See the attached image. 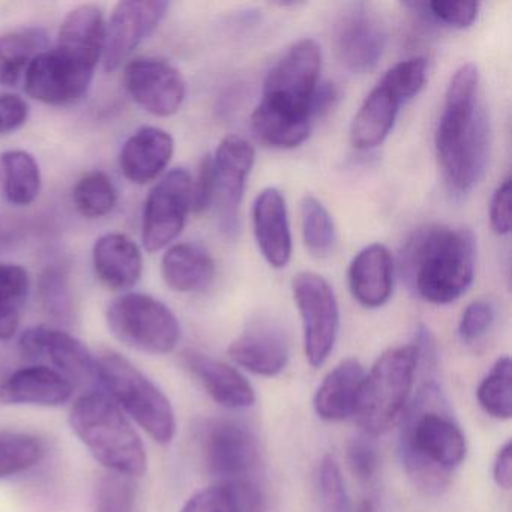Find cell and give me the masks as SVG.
Instances as JSON below:
<instances>
[{
    "mask_svg": "<svg viewBox=\"0 0 512 512\" xmlns=\"http://www.w3.org/2000/svg\"><path fill=\"white\" fill-rule=\"evenodd\" d=\"M49 47L43 29L28 28L0 37V86L11 88L25 76L29 65Z\"/></svg>",
    "mask_w": 512,
    "mask_h": 512,
    "instance_id": "29",
    "label": "cell"
},
{
    "mask_svg": "<svg viewBox=\"0 0 512 512\" xmlns=\"http://www.w3.org/2000/svg\"><path fill=\"white\" fill-rule=\"evenodd\" d=\"M476 397L487 415L496 419L511 418L512 364L509 356H502L494 362L490 373L479 383Z\"/></svg>",
    "mask_w": 512,
    "mask_h": 512,
    "instance_id": "34",
    "label": "cell"
},
{
    "mask_svg": "<svg viewBox=\"0 0 512 512\" xmlns=\"http://www.w3.org/2000/svg\"><path fill=\"white\" fill-rule=\"evenodd\" d=\"M200 454L211 475L242 478L259 463V443L245 425L230 419H208L200 428Z\"/></svg>",
    "mask_w": 512,
    "mask_h": 512,
    "instance_id": "12",
    "label": "cell"
},
{
    "mask_svg": "<svg viewBox=\"0 0 512 512\" xmlns=\"http://www.w3.org/2000/svg\"><path fill=\"white\" fill-rule=\"evenodd\" d=\"M181 512H226L223 487L215 485L197 491L187 500Z\"/></svg>",
    "mask_w": 512,
    "mask_h": 512,
    "instance_id": "47",
    "label": "cell"
},
{
    "mask_svg": "<svg viewBox=\"0 0 512 512\" xmlns=\"http://www.w3.org/2000/svg\"><path fill=\"white\" fill-rule=\"evenodd\" d=\"M94 73V70L49 49L29 65L25 74V89L41 103L70 106L88 94Z\"/></svg>",
    "mask_w": 512,
    "mask_h": 512,
    "instance_id": "16",
    "label": "cell"
},
{
    "mask_svg": "<svg viewBox=\"0 0 512 512\" xmlns=\"http://www.w3.org/2000/svg\"><path fill=\"white\" fill-rule=\"evenodd\" d=\"M46 455L40 437L17 431H0V479L11 478L37 466Z\"/></svg>",
    "mask_w": 512,
    "mask_h": 512,
    "instance_id": "33",
    "label": "cell"
},
{
    "mask_svg": "<svg viewBox=\"0 0 512 512\" xmlns=\"http://www.w3.org/2000/svg\"><path fill=\"white\" fill-rule=\"evenodd\" d=\"M70 425L92 457L110 473L142 478L148 455L130 419L106 395L89 392L71 407Z\"/></svg>",
    "mask_w": 512,
    "mask_h": 512,
    "instance_id": "5",
    "label": "cell"
},
{
    "mask_svg": "<svg viewBox=\"0 0 512 512\" xmlns=\"http://www.w3.org/2000/svg\"><path fill=\"white\" fill-rule=\"evenodd\" d=\"M229 356L257 376H278L289 362V338L277 323L259 320L232 341Z\"/></svg>",
    "mask_w": 512,
    "mask_h": 512,
    "instance_id": "18",
    "label": "cell"
},
{
    "mask_svg": "<svg viewBox=\"0 0 512 512\" xmlns=\"http://www.w3.org/2000/svg\"><path fill=\"white\" fill-rule=\"evenodd\" d=\"M320 505L325 512H350V500L340 466L332 455H325L317 472Z\"/></svg>",
    "mask_w": 512,
    "mask_h": 512,
    "instance_id": "37",
    "label": "cell"
},
{
    "mask_svg": "<svg viewBox=\"0 0 512 512\" xmlns=\"http://www.w3.org/2000/svg\"><path fill=\"white\" fill-rule=\"evenodd\" d=\"M365 370L355 358L341 361L320 383L314 395V410L325 421H343L355 415L365 380Z\"/></svg>",
    "mask_w": 512,
    "mask_h": 512,
    "instance_id": "26",
    "label": "cell"
},
{
    "mask_svg": "<svg viewBox=\"0 0 512 512\" xmlns=\"http://www.w3.org/2000/svg\"><path fill=\"white\" fill-rule=\"evenodd\" d=\"M173 152L175 142L167 131L157 127H143L125 143L119 164L128 181L145 185L166 170Z\"/></svg>",
    "mask_w": 512,
    "mask_h": 512,
    "instance_id": "23",
    "label": "cell"
},
{
    "mask_svg": "<svg viewBox=\"0 0 512 512\" xmlns=\"http://www.w3.org/2000/svg\"><path fill=\"white\" fill-rule=\"evenodd\" d=\"M334 44L338 59L347 70L371 73L385 52V23L371 5H346L335 25Z\"/></svg>",
    "mask_w": 512,
    "mask_h": 512,
    "instance_id": "11",
    "label": "cell"
},
{
    "mask_svg": "<svg viewBox=\"0 0 512 512\" xmlns=\"http://www.w3.org/2000/svg\"><path fill=\"white\" fill-rule=\"evenodd\" d=\"M493 478L503 490H509L512 485V445L506 442L497 451L493 463Z\"/></svg>",
    "mask_w": 512,
    "mask_h": 512,
    "instance_id": "48",
    "label": "cell"
},
{
    "mask_svg": "<svg viewBox=\"0 0 512 512\" xmlns=\"http://www.w3.org/2000/svg\"><path fill=\"white\" fill-rule=\"evenodd\" d=\"M130 479L116 473L104 476L97 488V512H131L136 493Z\"/></svg>",
    "mask_w": 512,
    "mask_h": 512,
    "instance_id": "41",
    "label": "cell"
},
{
    "mask_svg": "<svg viewBox=\"0 0 512 512\" xmlns=\"http://www.w3.org/2000/svg\"><path fill=\"white\" fill-rule=\"evenodd\" d=\"M28 295V271L19 265L0 263V341L16 335Z\"/></svg>",
    "mask_w": 512,
    "mask_h": 512,
    "instance_id": "31",
    "label": "cell"
},
{
    "mask_svg": "<svg viewBox=\"0 0 512 512\" xmlns=\"http://www.w3.org/2000/svg\"><path fill=\"white\" fill-rule=\"evenodd\" d=\"M20 352L28 361L50 364L52 370L74 386H88L97 379V359L70 332L49 326L28 329L20 338Z\"/></svg>",
    "mask_w": 512,
    "mask_h": 512,
    "instance_id": "13",
    "label": "cell"
},
{
    "mask_svg": "<svg viewBox=\"0 0 512 512\" xmlns=\"http://www.w3.org/2000/svg\"><path fill=\"white\" fill-rule=\"evenodd\" d=\"M226 512H271L268 494L253 479H229L221 484Z\"/></svg>",
    "mask_w": 512,
    "mask_h": 512,
    "instance_id": "38",
    "label": "cell"
},
{
    "mask_svg": "<svg viewBox=\"0 0 512 512\" xmlns=\"http://www.w3.org/2000/svg\"><path fill=\"white\" fill-rule=\"evenodd\" d=\"M169 2L163 0H125L119 2L106 23L103 61L107 71H115L131 53L160 26Z\"/></svg>",
    "mask_w": 512,
    "mask_h": 512,
    "instance_id": "14",
    "label": "cell"
},
{
    "mask_svg": "<svg viewBox=\"0 0 512 512\" xmlns=\"http://www.w3.org/2000/svg\"><path fill=\"white\" fill-rule=\"evenodd\" d=\"M511 178H506L494 191L490 203L491 229L497 235L505 236L511 232Z\"/></svg>",
    "mask_w": 512,
    "mask_h": 512,
    "instance_id": "45",
    "label": "cell"
},
{
    "mask_svg": "<svg viewBox=\"0 0 512 512\" xmlns=\"http://www.w3.org/2000/svg\"><path fill=\"white\" fill-rule=\"evenodd\" d=\"M425 13L434 22L443 23L455 29H467L478 19L479 4L434 0V2H425Z\"/></svg>",
    "mask_w": 512,
    "mask_h": 512,
    "instance_id": "42",
    "label": "cell"
},
{
    "mask_svg": "<svg viewBox=\"0 0 512 512\" xmlns=\"http://www.w3.org/2000/svg\"><path fill=\"white\" fill-rule=\"evenodd\" d=\"M490 121L479 98V71L464 64L455 71L436 130V152L446 181L455 191L472 190L487 170Z\"/></svg>",
    "mask_w": 512,
    "mask_h": 512,
    "instance_id": "3",
    "label": "cell"
},
{
    "mask_svg": "<svg viewBox=\"0 0 512 512\" xmlns=\"http://www.w3.org/2000/svg\"><path fill=\"white\" fill-rule=\"evenodd\" d=\"M338 97L340 94L334 83H320L313 98L314 119L323 118L326 113L331 112L337 104Z\"/></svg>",
    "mask_w": 512,
    "mask_h": 512,
    "instance_id": "49",
    "label": "cell"
},
{
    "mask_svg": "<svg viewBox=\"0 0 512 512\" xmlns=\"http://www.w3.org/2000/svg\"><path fill=\"white\" fill-rule=\"evenodd\" d=\"M215 196V173L214 161L211 155H206L200 163L199 175L196 182H193V193H191V209L194 214H203L211 208Z\"/></svg>",
    "mask_w": 512,
    "mask_h": 512,
    "instance_id": "44",
    "label": "cell"
},
{
    "mask_svg": "<svg viewBox=\"0 0 512 512\" xmlns=\"http://www.w3.org/2000/svg\"><path fill=\"white\" fill-rule=\"evenodd\" d=\"M106 20L98 5L74 8L59 29L56 52L82 67L94 70L103 58Z\"/></svg>",
    "mask_w": 512,
    "mask_h": 512,
    "instance_id": "21",
    "label": "cell"
},
{
    "mask_svg": "<svg viewBox=\"0 0 512 512\" xmlns=\"http://www.w3.org/2000/svg\"><path fill=\"white\" fill-rule=\"evenodd\" d=\"M322 52L310 38L293 44L269 71L263 97L251 116L254 136L269 148L301 146L313 127V98L320 85Z\"/></svg>",
    "mask_w": 512,
    "mask_h": 512,
    "instance_id": "1",
    "label": "cell"
},
{
    "mask_svg": "<svg viewBox=\"0 0 512 512\" xmlns=\"http://www.w3.org/2000/svg\"><path fill=\"white\" fill-rule=\"evenodd\" d=\"M161 274L175 292H200L214 280L215 263L205 248L184 242L173 245L164 254Z\"/></svg>",
    "mask_w": 512,
    "mask_h": 512,
    "instance_id": "28",
    "label": "cell"
},
{
    "mask_svg": "<svg viewBox=\"0 0 512 512\" xmlns=\"http://www.w3.org/2000/svg\"><path fill=\"white\" fill-rule=\"evenodd\" d=\"M394 260L388 248L371 244L362 248L349 266V287L353 298L365 308H379L391 298Z\"/></svg>",
    "mask_w": 512,
    "mask_h": 512,
    "instance_id": "24",
    "label": "cell"
},
{
    "mask_svg": "<svg viewBox=\"0 0 512 512\" xmlns=\"http://www.w3.org/2000/svg\"><path fill=\"white\" fill-rule=\"evenodd\" d=\"M181 361L211 395L212 400L221 406L227 409H245L256 403L253 386L232 365L193 349L185 350Z\"/></svg>",
    "mask_w": 512,
    "mask_h": 512,
    "instance_id": "19",
    "label": "cell"
},
{
    "mask_svg": "<svg viewBox=\"0 0 512 512\" xmlns=\"http://www.w3.org/2000/svg\"><path fill=\"white\" fill-rule=\"evenodd\" d=\"M403 104H406L403 98L388 83L380 80L353 119L350 128L353 146L361 151H370L382 145L394 128Z\"/></svg>",
    "mask_w": 512,
    "mask_h": 512,
    "instance_id": "27",
    "label": "cell"
},
{
    "mask_svg": "<svg viewBox=\"0 0 512 512\" xmlns=\"http://www.w3.org/2000/svg\"><path fill=\"white\" fill-rule=\"evenodd\" d=\"M401 419L400 457L407 476L422 493L442 494L466 458L467 445L439 386L427 383Z\"/></svg>",
    "mask_w": 512,
    "mask_h": 512,
    "instance_id": "2",
    "label": "cell"
},
{
    "mask_svg": "<svg viewBox=\"0 0 512 512\" xmlns=\"http://www.w3.org/2000/svg\"><path fill=\"white\" fill-rule=\"evenodd\" d=\"M356 512H377L376 503L371 499H364L359 502Z\"/></svg>",
    "mask_w": 512,
    "mask_h": 512,
    "instance_id": "50",
    "label": "cell"
},
{
    "mask_svg": "<svg viewBox=\"0 0 512 512\" xmlns=\"http://www.w3.org/2000/svg\"><path fill=\"white\" fill-rule=\"evenodd\" d=\"M494 322V307L491 302L473 301L467 305L458 323V334L464 343L470 344L481 340Z\"/></svg>",
    "mask_w": 512,
    "mask_h": 512,
    "instance_id": "43",
    "label": "cell"
},
{
    "mask_svg": "<svg viewBox=\"0 0 512 512\" xmlns=\"http://www.w3.org/2000/svg\"><path fill=\"white\" fill-rule=\"evenodd\" d=\"M214 161L215 196L221 229L229 236L239 230V209L248 175L256 161L253 146L239 136H227L218 145Z\"/></svg>",
    "mask_w": 512,
    "mask_h": 512,
    "instance_id": "15",
    "label": "cell"
},
{
    "mask_svg": "<svg viewBox=\"0 0 512 512\" xmlns=\"http://www.w3.org/2000/svg\"><path fill=\"white\" fill-rule=\"evenodd\" d=\"M40 296L44 310L58 325H73L76 319V308H74L73 292L64 271L49 268L41 275Z\"/></svg>",
    "mask_w": 512,
    "mask_h": 512,
    "instance_id": "36",
    "label": "cell"
},
{
    "mask_svg": "<svg viewBox=\"0 0 512 512\" xmlns=\"http://www.w3.org/2000/svg\"><path fill=\"white\" fill-rule=\"evenodd\" d=\"M475 236L463 227L416 230L404 245L400 268L407 284L430 304L457 301L475 275Z\"/></svg>",
    "mask_w": 512,
    "mask_h": 512,
    "instance_id": "4",
    "label": "cell"
},
{
    "mask_svg": "<svg viewBox=\"0 0 512 512\" xmlns=\"http://www.w3.org/2000/svg\"><path fill=\"white\" fill-rule=\"evenodd\" d=\"M382 80L403 98L404 103H407L424 88L427 80V61L424 58L407 59L392 67Z\"/></svg>",
    "mask_w": 512,
    "mask_h": 512,
    "instance_id": "40",
    "label": "cell"
},
{
    "mask_svg": "<svg viewBox=\"0 0 512 512\" xmlns=\"http://www.w3.org/2000/svg\"><path fill=\"white\" fill-rule=\"evenodd\" d=\"M124 83L140 107L161 118L175 115L187 94L181 73L161 59H134L125 67Z\"/></svg>",
    "mask_w": 512,
    "mask_h": 512,
    "instance_id": "17",
    "label": "cell"
},
{
    "mask_svg": "<svg viewBox=\"0 0 512 512\" xmlns=\"http://www.w3.org/2000/svg\"><path fill=\"white\" fill-rule=\"evenodd\" d=\"M73 394V383L46 365L17 370L0 385V403L10 406L58 407Z\"/></svg>",
    "mask_w": 512,
    "mask_h": 512,
    "instance_id": "20",
    "label": "cell"
},
{
    "mask_svg": "<svg viewBox=\"0 0 512 512\" xmlns=\"http://www.w3.org/2000/svg\"><path fill=\"white\" fill-rule=\"evenodd\" d=\"M97 379L110 400L128 413L155 442L167 445L176 434V416L167 395L136 365L116 352L97 359Z\"/></svg>",
    "mask_w": 512,
    "mask_h": 512,
    "instance_id": "7",
    "label": "cell"
},
{
    "mask_svg": "<svg viewBox=\"0 0 512 512\" xmlns=\"http://www.w3.org/2000/svg\"><path fill=\"white\" fill-rule=\"evenodd\" d=\"M0 184L11 205H31L41 190V170L37 160L26 151H8L0 155Z\"/></svg>",
    "mask_w": 512,
    "mask_h": 512,
    "instance_id": "30",
    "label": "cell"
},
{
    "mask_svg": "<svg viewBox=\"0 0 512 512\" xmlns=\"http://www.w3.org/2000/svg\"><path fill=\"white\" fill-rule=\"evenodd\" d=\"M107 325L119 341L151 355L173 352L181 340V325L173 311L143 293H127L107 308Z\"/></svg>",
    "mask_w": 512,
    "mask_h": 512,
    "instance_id": "8",
    "label": "cell"
},
{
    "mask_svg": "<svg viewBox=\"0 0 512 512\" xmlns=\"http://www.w3.org/2000/svg\"><path fill=\"white\" fill-rule=\"evenodd\" d=\"M293 296L301 313L304 349L313 367L325 364L337 341L340 310L334 290L322 275L301 272L292 281Z\"/></svg>",
    "mask_w": 512,
    "mask_h": 512,
    "instance_id": "9",
    "label": "cell"
},
{
    "mask_svg": "<svg viewBox=\"0 0 512 512\" xmlns=\"http://www.w3.org/2000/svg\"><path fill=\"white\" fill-rule=\"evenodd\" d=\"M346 461L358 481L368 484L376 479L380 467L379 446L376 437L367 433L352 437L347 443Z\"/></svg>",
    "mask_w": 512,
    "mask_h": 512,
    "instance_id": "39",
    "label": "cell"
},
{
    "mask_svg": "<svg viewBox=\"0 0 512 512\" xmlns=\"http://www.w3.org/2000/svg\"><path fill=\"white\" fill-rule=\"evenodd\" d=\"M301 226L302 238L311 256L317 259L331 256L337 242L334 220L325 205L314 196L302 199Z\"/></svg>",
    "mask_w": 512,
    "mask_h": 512,
    "instance_id": "32",
    "label": "cell"
},
{
    "mask_svg": "<svg viewBox=\"0 0 512 512\" xmlns=\"http://www.w3.org/2000/svg\"><path fill=\"white\" fill-rule=\"evenodd\" d=\"M254 236L260 253L275 269L284 268L292 257V233L286 200L277 188H265L253 208Z\"/></svg>",
    "mask_w": 512,
    "mask_h": 512,
    "instance_id": "22",
    "label": "cell"
},
{
    "mask_svg": "<svg viewBox=\"0 0 512 512\" xmlns=\"http://www.w3.org/2000/svg\"><path fill=\"white\" fill-rule=\"evenodd\" d=\"M29 107L19 95H0V136L14 133L26 124Z\"/></svg>",
    "mask_w": 512,
    "mask_h": 512,
    "instance_id": "46",
    "label": "cell"
},
{
    "mask_svg": "<svg viewBox=\"0 0 512 512\" xmlns=\"http://www.w3.org/2000/svg\"><path fill=\"white\" fill-rule=\"evenodd\" d=\"M94 268L107 289L124 292L142 277V251L128 236L107 233L95 242Z\"/></svg>",
    "mask_w": 512,
    "mask_h": 512,
    "instance_id": "25",
    "label": "cell"
},
{
    "mask_svg": "<svg viewBox=\"0 0 512 512\" xmlns=\"http://www.w3.org/2000/svg\"><path fill=\"white\" fill-rule=\"evenodd\" d=\"M77 211L86 218H101L110 214L118 202V191L104 172L83 176L73 190Z\"/></svg>",
    "mask_w": 512,
    "mask_h": 512,
    "instance_id": "35",
    "label": "cell"
},
{
    "mask_svg": "<svg viewBox=\"0 0 512 512\" xmlns=\"http://www.w3.org/2000/svg\"><path fill=\"white\" fill-rule=\"evenodd\" d=\"M193 179L184 169H175L160 179L146 199L142 239L149 253L175 241L187 223L191 209Z\"/></svg>",
    "mask_w": 512,
    "mask_h": 512,
    "instance_id": "10",
    "label": "cell"
},
{
    "mask_svg": "<svg viewBox=\"0 0 512 512\" xmlns=\"http://www.w3.org/2000/svg\"><path fill=\"white\" fill-rule=\"evenodd\" d=\"M418 362L413 344L391 347L377 358L370 373L365 374L353 415L362 433L380 436L401 419L409 403Z\"/></svg>",
    "mask_w": 512,
    "mask_h": 512,
    "instance_id": "6",
    "label": "cell"
}]
</instances>
